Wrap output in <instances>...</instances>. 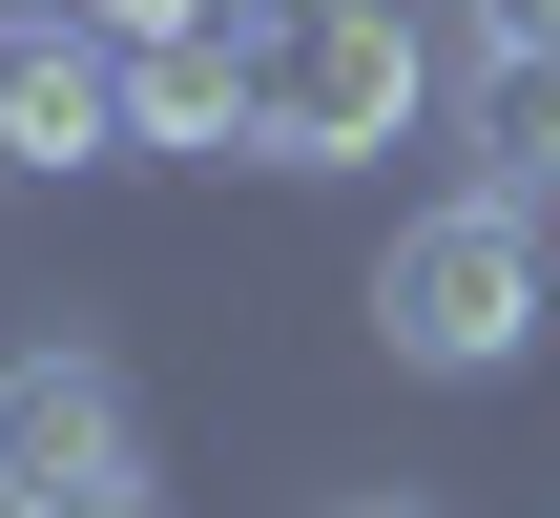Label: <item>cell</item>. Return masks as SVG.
<instances>
[{
	"label": "cell",
	"mask_w": 560,
	"mask_h": 518,
	"mask_svg": "<svg viewBox=\"0 0 560 518\" xmlns=\"http://www.w3.org/2000/svg\"><path fill=\"white\" fill-rule=\"evenodd\" d=\"M125 125L187 145V166H229L249 145V21H145L125 42Z\"/></svg>",
	"instance_id": "5"
},
{
	"label": "cell",
	"mask_w": 560,
	"mask_h": 518,
	"mask_svg": "<svg viewBox=\"0 0 560 518\" xmlns=\"http://www.w3.org/2000/svg\"><path fill=\"white\" fill-rule=\"evenodd\" d=\"M436 42L416 0H249V166H374L416 145Z\"/></svg>",
	"instance_id": "1"
},
{
	"label": "cell",
	"mask_w": 560,
	"mask_h": 518,
	"mask_svg": "<svg viewBox=\"0 0 560 518\" xmlns=\"http://www.w3.org/2000/svg\"><path fill=\"white\" fill-rule=\"evenodd\" d=\"M104 145H145L125 125V42L62 21V0H0V187H62Z\"/></svg>",
	"instance_id": "3"
},
{
	"label": "cell",
	"mask_w": 560,
	"mask_h": 518,
	"mask_svg": "<svg viewBox=\"0 0 560 518\" xmlns=\"http://www.w3.org/2000/svg\"><path fill=\"white\" fill-rule=\"evenodd\" d=\"M540 208H499V187H457V208H416V228H395V249H374V353H395V374H457V395H478V374H520V353H540Z\"/></svg>",
	"instance_id": "2"
},
{
	"label": "cell",
	"mask_w": 560,
	"mask_h": 518,
	"mask_svg": "<svg viewBox=\"0 0 560 518\" xmlns=\"http://www.w3.org/2000/svg\"><path fill=\"white\" fill-rule=\"evenodd\" d=\"M353 518H416V498H353Z\"/></svg>",
	"instance_id": "9"
},
{
	"label": "cell",
	"mask_w": 560,
	"mask_h": 518,
	"mask_svg": "<svg viewBox=\"0 0 560 518\" xmlns=\"http://www.w3.org/2000/svg\"><path fill=\"white\" fill-rule=\"evenodd\" d=\"M457 125H478V187H499V208H560V42L540 62H478Z\"/></svg>",
	"instance_id": "6"
},
{
	"label": "cell",
	"mask_w": 560,
	"mask_h": 518,
	"mask_svg": "<svg viewBox=\"0 0 560 518\" xmlns=\"http://www.w3.org/2000/svg\"><path fill=\"white\" fill-rule=\"evenodd\" d=\"M457 21H478V62H540L560 42V0H457Z\"/></svg>",
	"instance_id": "7"
},
{
	"label": "cell",
	"mask_w": 560,
	"mask_h": 518,
	"mask_svg": "<svg viewBox=\"0 0 560 518\" xmlns=\"http://www.w3.org/2000/svg\"><path fill=\"white\" fill-rule=\"evenodd\" d=\"M0 518H166L145 478H62V498H0Z\"/></svg>",
	"instance_id": "8"
},
{
	"label": "cell",
	"mask_w": 560,
	"mask_h": 518,
	"mask_svg": "<svg viewBox=\"0 0 560 518\" xmlns=\"http://www.w3.org/2000/svg\"><path fill=\"white\" fill-rule=\"evenodd\" d=\"M62 478H145V415H125V353H83V332L0 353V498H62Z\"/></svg>",
	"instance_id": "4"
}]
</instances>
